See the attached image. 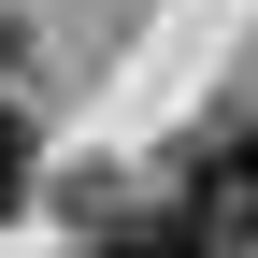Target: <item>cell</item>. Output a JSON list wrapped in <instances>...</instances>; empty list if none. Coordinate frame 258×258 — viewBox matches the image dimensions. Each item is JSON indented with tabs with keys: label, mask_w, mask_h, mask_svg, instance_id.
<instances>
[{
	"label": "cell",
	"mask_w": 258,
	"mask_h": 258,
	"mask_svg": "<svg viewBox=\"0 0 258 258\" xmlns=\"http://www.w3.org/2000/svg\"><path fill=\"white\" fill-rule=\"evenodd\" d=\"M158 215L201 230L215 258H244V244H258V115H230L215 144H186V172H172V201H158Z\"/></svg>",
	"instance_id": "6da1fadb"
},
{
	"label": "cell",
	"mask_w": 258,
	"mask_h": 258,
	"mask_svg": "<svg viewBox=\"0 0 258 258\" xmlns=\"http://www.w3.org/2000/svg\"><path fill=\"white\" fill-rule=\"evenodd\" d=\"M86 258H215V244L172 215H86Z\"/></svg>",
	"instance_id": "7a4b0ae2"
},
{
	"label": "cell",
	"mask_w": 258,
	"mask_h": 258,
	"mask_svg": "<svg viewBox=\"0 0 258 258\" xmlns=\"http://www.w3.org/2000/svg\"><path fill=\"white\" fill-rule=\"evenodd\" d=\"M15 201H29V129L0 115V215H15Z\"/></svg>",
	"instance_id": "3957f363"
},
{
	"label": "cell",
	"mask_w": 258,
	"mask_h": 258,
	"mask_svg": "<svg viewBox=\"0 0 258 258\" xmlns=\"http://www.w3.org/2000/svg\"><path fill=\"white\" fill-rule=\"evenodd\" d=\"M15 43H29V29H15V15H0V72H15Z\"/></svg>",
	"instance_id": "277c9868"
}]
</instances>
